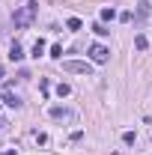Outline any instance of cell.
<instances>
[{
    "label": "cell",
    "instance_id": "cell-1",
    "mask_svg": "<svg viewBox=\"0 0 152 155\" xmlns=\"http://www.w3.org/2000/svg\"><path fill=\"white\" fill-rule=\"evenodd\" d=\"M36 12H39V3L36 0H30V3H24L21 9H15V27H30L33 24V18H36Z\"/></svg>",
    "mask_w": 152,
    "mask_h": 155
},
{
    "label": "cell",
    "instance_id": "cell-16",
    "mask_svg": "<svg viewBox=\"0 0 152 155\" xmlns=\"http://www.w3.org/2000/svg\"><path fill=\"white\" fill-rule=\"evenodd\" d=\"M0 155H15V149H6V152H0Z\"/></svg>",
    "mask_w": 152,
    "mask_h": 155
},
{
    "label": "cell",
    "instance_id": "cell-4",
    "mask_svg": "<svg viewBox=\"0 0 152 155\" xmlns=\"http://www.w3.org/2000/svg\"><path fill=\"white\" fill-rule=\"evenodd\" d=\"M3 104H9V107H18V104H21V98L12 93V87H6V90H3Z\"/></svg>",
    "mask_w": 152,
    "mask_h": 155
},
{
    "label": "cell",
    "instance_id": "cell-11",
    "mask_svg": "<svg viewBox=\"0 0 152 155\" xmlns=\"http://www.w3.org/2000/svg\"><path fill=\"white\" fill-rule=\"evenodd\" d=\"M134 48L143 51V48H146V36H134Z\"/></svg>",
    "mask_w": 152,
    "mask_h": 155
},
{
    "label": "cell",
    "instance_id": "cell-17",
    "mask_svg": "<svg viewBox=\"0 0 152 155\" xmlns=\"http://www.w3.org/2000/svg\"><path fill=\"white\" fill-rule=\"evenodd\" d=\"M3 125H6V122H3V119H0V128H3Z\"/></svg>",
    "mask_w": 152,
    "mask_h": 155
},
{
    "label": "cell",
    "instance_id": "cell-2",
    "mask_svg": "<svg viewBox=\"0 0 152 155\" xmlns=\"http://www.w3.org/2000/svg\"><path fill=\"white\" fill-rule=\"evenodd\" d=\"M63 69H66V72H72V75H90V72H93V66H90L87 60H66V63H63Z\"/></svg>",
    "mask_w": 152,
    "mask_h": 155
},
{
    "label": "cell",
    "instance_id": "cell-5",
    "mask_svg": "<svg viewBox=\"0 0 152 155\" xmlns=\"http://www.w3.org/2000/svg\"><path fill=\"white\" fill-rule=\"evenodd\" d=\"M9 60H12V63H21V60H24V51H21V45H12V48H9Z\"/></svg>",
    "mask_w": 152,
    "mask_h": 155
},
{
    "label": "cell",
    "instance_id": "cell-15",
    "mask_svg": "<svg viewBox=\"0 0 152 155\" xmlns=\"http://www.w3.org/2000/svg\"><path fill=\"white\" fill-rule=\"evenodd\" d=\"M122 143H128V146H131V143H134V131H125V134H122Z\"/></svg>",
    "mask_w": 152,
    "mask_h": 155
},
{
    "label": "cell",
    "instance_id": "cell-8",
    "mask_svg": "<svg viewBox=\"0 0 152 155\" xmlns=\"http://www.w3.org/2000/svg\"><path fill=\"white\" fill-rule=\"evenodd\" d=\"M137 15H140V18L149 15V0H140V3H137Z\"/></svg>",
    "mask_w": 152,
    "mask_h": 155
},
{
    "label": "cell",
    "instance_id": "cell-12",
    "mask_svg": "<svg viewBox=\"0 0 152 155\" xmlns=\"http://www.w3.org/2000/svg\"><path fill=\"white\" fill-rule=\"evenodd\" d=\"M66 27H69V30H81V21H78V18H69V21H66Z\"/></svg>",
    "mask_w": 152,
    "mask_h": 155
},
{
    "label": "cell",
    "instance_id": "cell-9",
    "mask_svg": "<svg viewBox=\"0 0 152 155\" xmlns=\"http://www.w3.org/2000/svg\"><path fill=\"white\" fill-rule=\"evenodd\" d=\"M42 51H45V39H36V45H33V57H42Z\"/></svg>",
    "mask_w": 152,
    "mask_h": 155
},
{
    "label": "cell",
    "instance_id": "cell-6",
    "mask_svg": "<svg viewBox=\"0 0 152 155\" xmlns=\"http://www.w3.org/2000/svg\"><path fill=\"white\" fill-rule=\"evenodd\" d=\"M116 18V9L114 6H104V9H101V24H107V21H114Z\"/></svg>",
    "mask_w": 152,
    "mask_h": 155
},
{
    "label": "cell",
    "instance_id": "cell-10",
    "mask_svg": "<svg viewBox=\"0 0 152 155\" xmlns=\"http://www.w3.org/2000/svg\"><path fill=\"white\" fill-rule=\"evenodd\" d=\"M69 93H72V87H69V84H57V96H60V98H66Z\"/></svg>",
    "mask_w": 152,
    "mask_h": 155
},
{
    "label": "cell",
    "instance_id": "cell-7",
    "mask_svg": "<svg viewBox=\"0 0 152 155\" xmlns=\"http://www.w3.org/2000/svg\"><path fill=\"white\" fill-rule=\"evenodd\" d=\"M51 116L54 119H69V110L66 107H51Z\"/></svg>",
    "mask_w": 152,
    "mask_h": 155
},
{
    "label": "cell",
    "instance_id": "cell-3",
    "mask_svg": "<svg viewBox=\"0 0 152 155\" xmlns=\"http://www.w3.org/2000/svg\"><path fill=\"white\" fill-rule=\"evenodd\" d=\"M90 57H93V63H107L111 51H107L104 45H93V48H90Z\"/></svg>",
    "mask_w": 152,
    "mask_h": 155
},
{
    "label": "cell",
    "instance_id": "cell-14",
    "mask_svg": "<svg viewBox=\"0 0 152 155\" xmlns=\"http://www.w3.org/2000/svg\"><path fill=\"white\" fill-rule=\"evenodd\" d=\"M93 30H95V33H98V36H107V33H111V30H107V27H104V24H95Z\"/></svg>",
    "mask_w": 152,
    "mask_h": 155
},
{
    "label": "cell",
    "instance_id": "cell-18",
    "mask_svg": "<svg viewBox=\"0 0 152 155\" xmlns=\"http://www.w3.org/2000/svg\"><path fill=\"white\" fill-rule=\"evenodd\" d=\"M0 78H3V66H0Z\"/></svg>",
    "mask_w": 152,
    "mask_h": 155
},
{
    "label": "cell",
    "instance_id": "cell-13",
    "mask_svg": "<svg viewBox=\"0 0 152 155\" xmlns=\"http://www.w3.org/2000/svg\"><path fill=\"white\" fill-rule=\"evenodd\" d=\"M51 57H54V60L63 57V48H60V45H51Z\"/></svg>",
    "mask_w": 152,
    "mask_h": 155
}]
</instances>
